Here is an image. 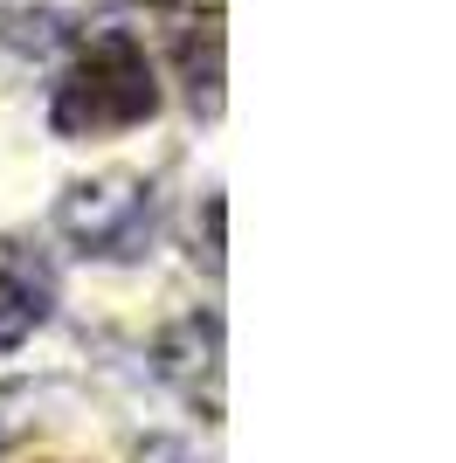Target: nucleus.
<instances>
[{
  "label": "nucleus",
  "instance_id": "obj_1",
  "mask_svg": "<svg viewBox=\"0 0 456 463\" xmlns=\"http://www.w3.org/2000/svg\"><path fill=\"white\" fill-rule=\"evenodd\" d=\"M159 111V83L152 62L132 35H104L62 70L56 97H49V125L56 138H104V132H132Z\"/></svg>",
  "mask_w": 456,
  "mask_h": 463
},
{
  "label": "nucleus",
  "instance_id": "obj_2",
  "mask_svg": "<svg viewBox=\"0 0 456 463\" xmlns=\"http://www.w3.org/2000/svg\"><path fill=\"white\" fill-rule=\"evenodd\" d=\"M56 229L70 235V250L97 256V263H132L152 250L159 194L138 174H90L56 201Z\"/></svg>",
  "mask_w": 456,
  "mask_h": 463
},
{
  "label": "nucleus",
  "instance_id": "obj_3",
  "mask_svg": "<svg viewBox=\"0 0 456 463\" xmlns=\"http://www.w3.org/2000/svg\"><path fill=\"white\" fill-rule=\"evenodd\" d=\"M152 367H159V381L187 408H201L208 422H222V318L214 311L173 318L159 332V346H152Z\"/></svg>",
  "mask_w": 456,
  "mask_h": 463
},
{
  "label": "nucleus",
  "instance_id": "obj_4",
  "mask_svg": "<svg viewBox=\"0 0 456 463\" xmlns=\"http://www.w3.org/2000/svg\"><path fill=\"white\" fill-rule=\"evenodd\" d=\"M49 311H56V270H49V256L14 242V235H0V353L28 346L49 326Z\"/></svg>",
  "mask_w": 456,
  "mask_h": 463
},
{
  "label": "nucleus",
  "instance_id": "obj_5",
  "mask_svg": "<svg viewBox=\"0 0 456 463\" xmlns=\"http://www.w3.org/2000/svg\"><path fill=\"white\" fill-rule=\"evenodd\" d=\"M222 49H228V35H222V0H208L201 14L180 28V83H187V104L201 118H222Z\"/></svg>",
  "mask_w": 456,
  "mask_h": 463
},
{
  "label": "nucleus",
  "instance_id": "obj_6",
  "mask_svg": "<svg viewBox=\"0 0 456 463\" xmlns=\"http://www.w3.org/2000/svg\"><path fill=\"white\" fill-rule=\"evenodd\" d=\"M132 463H201V457H194V449L180 443V436H146Z\"/></svg>",
  "mask_w": 456,
  "mask_h": 463
},
{
  "label": "nucleus",
  "instance_id": "obj_7",
  "mask_svg": "<svg viewBox=\"0 0 456 463\" xmlns=\"http://www.w3.org/2000/svg\"><path fill=\"white\" fill-rule=\"evenodd\" d=\"M208 270H222V194H208Z\"/></svg>",
  "mask_w": 456,
  "mask_h": 463
},
{
  "label": "nucleus",
  "instance_id": "obj_8",
  "mask_svg": "<svg viewBox=\"0 0 456 463\" xmlns=\"http://www.w3.org/2000/svg\"><path fill=\"white\" fill-rule=\"evenodd\" d=\"M138 7H166V0H138Z\"/></svg>",
  "mask_w": 456,
  "mask_h": 463
}]
</instances>
